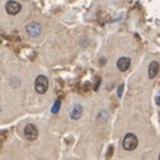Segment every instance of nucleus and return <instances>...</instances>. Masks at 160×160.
<instances>
[{
	"label": "nucleus",
	"instance_id": "423d86ee",
	"mask_svg": "<svg viewBox=\"0 0 160 160\" xmlns=\"http://www.w3.org/2000/svg\"><path fill=\"white\" fill-rule=\"evenodd\" d=\"M83 113V106L81 104H74L72 106V110H70V118L72 120H79Z\"/></svg>",
	"mask_w": 160,
	"mask_h": 160
},
{
	"label": "nucleus",
	"instance_id": "20e7f679",
	"mask_svg": "<svg viewBox=\"0 0 160 160\" xmlns=\"http://www.w3.org/2000/svg\"><path fill=\"white\" fill-rule=\"evenodd\" d=\"M26 31L31 37H39L42 34V26L37 23V22H32V23H28L26 26Z\"/></svg>",
	"mask_w": 160,
	"mask_h": 160
},
{
	"label": "nucleus",
	"instance_id": "9d476101",
	"mask_svg": "<svg viewBox=\"0 0 160 160\" xmlns=\"http://www.w3.org/2000/svg\"><path fill=\"white\" fill-rule=\"evenodd\" d=\"M59 106H61V101H57L55 104L52 105L51 112H52V113H58V112H59Z\"/></svg>",
	"mask_w": 160,
	"mask_h": 160
},
{
	"label": "nucleus",
	"instance_id": "39448f33",
	"mask_svg": "<svg viewBox=\"0 0 160 160\" xmlns=\"http://www.w3.org/2000/svg\"><path fill=\"white\" fill-rule=\"evenodd\" d=\"M20 10H22L20 3L15 2V0H10V2L6 4V11L8 15H16L20 12Z\"/></svg>",
	"mask_w": 160,
	"mask_h": 160
},
{
	"label": "nucleus",
	"instance_id": "6e6552de",
	"mask_svg": "<svg viewBox=\"0 0 160 160\" xmlns=\"http://www.w3.org/2000/svg\"><path fill=\"white\" fill-rule=\"evenodd\" d=\"M131 66V58L128 57H121L118 61H117V69L120 72H127Z\"/></svg>",
	"mask_w": 160,
	"mask_h": 160
},
{
	"label": "nucleus",
	"instance_id": "0eeeda50",
	"mask_svg": "<svg viewBox=\"0 0 160 160\" xmlns=\"http://www.w3.org/2000/svg\"><path fill=\"white\" fill-rule=\"evenodd\" d=\"M159 72H160V63H159L158 61H152L149 63V66H148V77L151 79L156 78Z\"/></svg>",
	"mask_w": 160,
	"mask_h": 160
},
{
	"label": "nucleus",
	"instance_id": "4468645a",
	"mask_svg": "<svg viewBox=\"0 0 160 160\" xmlns=\"http://www.w3.org/2000/svg\"><path fill=\"white\" fill-rule=\"evenodd\" d=\"M0 110H2V109H0Z\"/></svg>",
	"mask_w": 160,
	"mask_h": 160
},
{
	"label": "nucleus",
	"instance_id": "9b49d317",
	"mask_svg": "<svg viewBox=\"0 0 160 160\" xmlns=\"http://www.w3.org/2000/svg\"><path fill=\"white\" fill-rule=\"evenodd\" d=\"M122 89H124V83H121V85L118 86V89H117V96H118V97L122 96Z\"/></svg>",
	"mask_w": 160,
	"mask_h": 160
},
{
	"label": "nucleus",
	"instance_id": "7ed1b4c3",
	"mask_svg": "<svg viewBox=\"0 0 160 160\" xmlns=\"http://www.w3.org/2000/svg\"><path fill=\"white\" fill-rule=\"evenodd\" d=\"M24 136L30 141H34L38 137V128L34 124H27L24 128Z\"/></svg>",
	"mask_w": 160,
	"mask_h": 160
},
{
	"label": "nucleus",
	"instance_id": "f03ea898",
	"mask_svg": "<svg viewBox=\"0 0 160 160\" xmlns=\"http://www.w3.org/2000/svg\"><path fill=\"white\" fill-rule=\"evenodd\" d=\"M48 85H50V82H48V78L46 75H39L35 79V90L39 94H44L48 89Z\"/></svg>",
	"mask_w": 160,
	"mask_h": 160
},
{
	"label": "nucleus",
	"instance_id": "ddd939ff",
	"mask_svg": "<svg viewBox=\"0 0 160 160\" xmlns=\"http://www.w3.org/2000/svg\"><path fill=\"white\" fill-rule=\"evenodd\" d=\"M159 159H160V155H159Z\"/></svg>",
	"mask_w": 160,
	"mask_h": 160
},
{
	"label": "nucleus",
	"instance_id": "f8f14e48",
	"mask_svg": "<svg viewBox=\"0 0 160 160\" xmlns=\"http://www.w3.org/2000/svg\"><path fill=\"white\" fill-rule=\"evenodd\" d=\"M156 104H158V105H160V94L156 97Z\"/></svg>",
	"mask_w": 160,
	"mask_h": 160
},
{
	"label": "nucleus",
	"instance_id": "1a4fd4ad",
	"mask_svg": "<svg viewBox=\"0 0 160 160\" xmlns=\"http://www.w3.org/2000/svg\"><path fill=\"white\" fill-rule=\"evenodd\" d=\"M108 118H109V113L106 112L105 109H102L101 112L97 114V120H98V121H101V122H106V121H108Z\"/></svg>",
	"mask_w": 160,
	"mask_h": 160
},
{
	"label": "nucleus",
	"instance_id": "f257e3e1",
	"mask_svg": "<svg viewBox=\"0 0 160 160\" xmlns=\"http://www.w3.org/2000/svg\"><path fill=\"white\" fill-rule=\"evenodd\" d=\"M137 144H139V140H137L136 135L133 133H127L122 139V148L131 152V151H135L137 148Z\"/></svg>",
	"mask_w": 160,
	"mask_h": 160
}]
</instances>
